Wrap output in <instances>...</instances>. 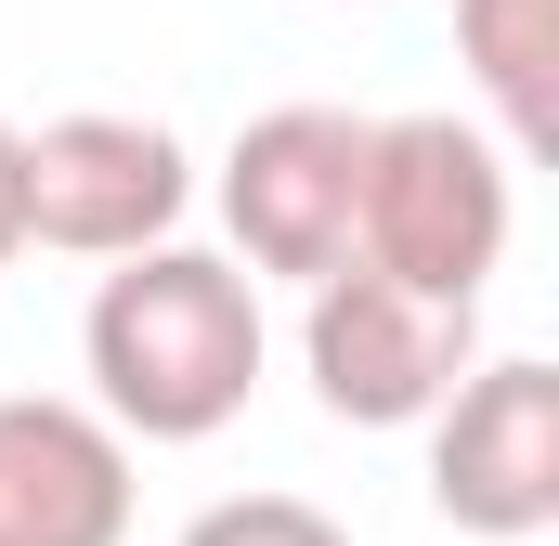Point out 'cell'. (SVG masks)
I'll return each instance as SVG.
<instances>
[{
	"label": "cell",
	"instance_id": "1",
	"mask_svg": "<svg viewBox=\"0 0 559 546\" xmlns=\"http://www.w3.org/2000/svg\"><path fill=\"white\" fill-rule=\"evenodd\" d=\"M261 352H274L261 273L222 261V248H182V235L131 248L92 286V312H79L92 404L131 442H209V429H235L248 391H261Z\"/></svg>",
	"mask_w": 559,
	"mask_h": 546
},
{
	"label": "cell",
	"instance_id": "2",
	"mask_svg": "<svg viewBox=\"0 0 559 546\" xmlns=\"http://www.w3.org/2000/svg\"><path fill=\"white\" fill-rule=\"evenodd\" d=\"M508 235H521V156L481 118H365L352 261H378L417 299H481Z\"/></svg>",
	"mask_w": 559,
	"mask_h": 546
},
{
	"label": "cell",
	"instance_id": "3",
	"mask_svg": "<svg viewBox=\"0 0 559 546\" xmlns=\"http://www.w3.org/2000/svg\"><path fill=\"white\" fill-rule=\"evenodd\" d=\"M299 365L338 429H417L468 365H481V299H417L378 261H338L299 286Z\"/></svg>",
	"mask_w": 559,
	"mask_h": 546
},
{
	"label": "cell",
	"instance_id": "4",
	"mask_svg": "<svg viewBox=\"0 0 559 546\" xmlns=\"http://www.w3.org/2000/svg\"><path fill=\"white\" fill-rule=\"evenodd\" d=\"M182 209H195V156H182V131H156V118L79 105V118L13 131V222H26V248L131 261L156 235H182Z\"/></svg>",
	"mask_w": 559,
	"mask_h": 546
},
{
	"label": "cell",
	"instance_id": "5",
	"mask_svg": "<svg viewBox=\"0 0 559 546\" xmlns=\"http://www.w3.org/2000/svg\"><path fill=\"white\" fill-rule=\"evenodd\" d=\"M429 429V508L481 546H534L559 521V365L547 352H481Z\"/></svg>",
	"mask_w": 559,
	"mask_h": 546
},
{
	"label": "cell",
	"instance_id": "6",
	"mask_svg": "<svg viewBox=\"0 0 559 546\" xmlns=\"http://www.w3.org/2000/svg\"><path fill=\"white\" fill-rule=\"evenodd\" d=\"M352 209H365V118L352 105H261L235 156H222V222H235V261L312 286V273L352 261Z\"/></svg>",
	"mask_w": 559,
	"mask_h": 546
},
{
	"label": "cell",
	"instance_id": "7",
	"mask_svg": "<svg viewBox=\"0 0 559 546\" xmlns=\"http://www.w3.org/2000/svg\"><path fill=\"white\" fill-rule=\"evenodd\" d=\"M0 546H131V429L105 404H0Z\"/></svg>",
	"mask_w": 559,
	"mask_h": 546
},
{
	"label": "cell",
	"instance_id": "8",
	"mask_svg": "<svg viewBox=\"0 0 559 546\" xmlns=\"http://www.w3.org/2000/svg\"><path fill=\"white\" fill-rule=\"evenodd\" d=\"M455 66L521 169L559 156V0H455Z\"/></svg>",
	"mask_w": 559,
	"mask_h": 546
},
{
	"label": "cell",
	"instance_id": "9",
	"mask_svg": "<svg viewBox=\"0 0 559 546\" xmlns=\"http://www.w3.org/2000/svg\"><path fill=\"white\" fill-rule=\"evenodd\" d=\"M182 546H352L312 495H222V508H195Z\"/></svg>",
	"mask_w": 559,
	"mask_h": 546
},
{
	"label": "cell",
	"instance_id": "10",
	"mask_svg": "<svg viewBox=\"0 0 559 546\" xmlns=\"http://www.w3.org/2000/svg\"><path fill=\"white\" fill-rule=\"evenodd\" d=\"M26 248V222H13V118H0V261Z\"/></svg>",
	"mask_w": 559,
	"mask_h": 546
}]
</instances>
